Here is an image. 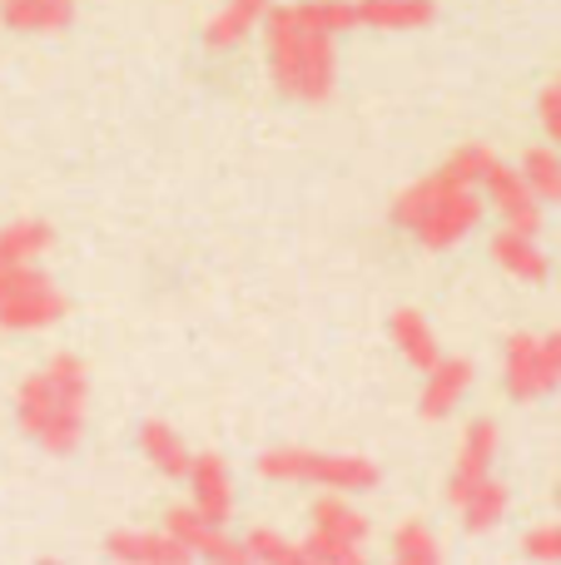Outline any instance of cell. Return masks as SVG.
Listing matches in <instances>:
<instances>
[{
    "label": "cell",
    "instance_id": "cell-1",
    "mask_svg": "<svg viewBox=\"0 0 561 565\" xmlns=\"http://www.w3.org/2000/svg\"><path fill=\"white\" fill-rule=\"evenodd\" d=\"M264 60H268V79L278 95L298 99V105H324L334 95L338 79V50H334V30L314 25L298 6H268L264 15Z\"/></svg>",
    "mask_w": 561,
    "mask_h": 565
},
{
    "label": "cell",
    "instance_id": "cell-2",
    "mask_svg": "<svg viewBox=\"0 0 561 565\" xmlns=\"http://www.w3.org/2000/svg\"><path fill=\"white\" fill-rule=\"evenodd\" d=\"M89 417V367L75 352H55L45 358L15 392V422L35 447L70 457L85 437Z\"/></svg>",
    "mask_w": 561,
    "mask_h": 565
},
{
    "label": "cell",
    "instance_id": "cell-3",
    "mask_svg": "<svg viewBox=\"0 0 561 565\" xmlns=\"http://www.w3.org/2000/svg\"><path fill=\"white\" fill-rule=\"evenodd\" d=\"M393 224L403 234H413L427 254H443V248H457L477 224H483V189L467 184L453 169H437V174L407 184L403 194L393 199Z\"/></svg>",
    "mask_w": 561,
    "mask_h": 565
},
{
    "label": "cell",
    "instance_id": "cell-4",
    "mask_svg": "<svg viewBox=\"0 0 561 565\" xmlns=\"http://www.w3.org/2000/svg\"><path fill=\"white\" fill-rule=\"evenodd\" d=\"M258 477L264 481H294V487L318 491H373L383 481L378 461L358 457V451H314V447H274L258 457Z\"/></svg>",
    "mask_w": 561,
    "mask_h": 565
},
{
    "label": "cell",
    "instance_id": "cell-5",
    "mask_svg": "<svg viewBox=\"0 0 561 565\" xmlns=\"http://www.w3.org/2000/svg\"><path fill=\"white\" fill-rule=\"evenodd\" d=\"M304 15L314 25L334 30H423L433 25V0H304Z\"/></svg>",
    "mask_w": 561,
    "mask_h": 565
},
{
    "label": "cell",
    "instance_id": "cell-6",
    "mask_svg": "<svg viewBox=\"0 0 561 565\" xmlns=\"http://www.w3.org/2000/svg\"><path fill=\"white\" fill-rule=\"evenodd\" d=\"M304 556L324 565H358L368 556V516L358 507H348L343 491H328V497L314 501Z\"/></svg>",
    "mask_w": 561,
    "mask_h": 565
},
{
    "label": "cell",
    "instance_id": "cell-7",
    "mask_svg": "<svg viewBox=\"0 0 561 565\" xmlns=\"http://www.w3.org/2000/svg\"><path fill=\"white\" fill-rule=\"evenodd\" d=\"M65 318V292L40 264L0 268V328L6 332H40Z\"/></svg>",
    "mask_w": 561,
    "mask_h": 565
},
{
    "label": "cell",
    "instance_id": "cell-8",
    "mask_svg": "<svg viewBox=\"0 0 561 565\" xmlns=\"http://www.w3.org/2000/svg\"><path fill=\"white\" fill-rule=\"evenodd\" d=\"M502 387L517 402H537L561 387V332H512L502 348Z\"/></svg>",
    "mask_w": 561,
    "mask_h": 565
},
{
    "label": "cell",
    "instance_id": "cell-9",
    "mask_svg": "<svg viewBox=\"0 0 561 565\" xmlns=\"http://www.w3.org/2000/svg\"><path fill=\"white\" fill-rule=\"evenodd\" d=\"M477 189H483V199L502 214L507 228H522V234H537L542 228V204H537V194L527 189V179L517 174L512 164H502V159H487L483 179H477Z\"/></svg>",
    "mask_w": 561,
    "mask_h": 565
},
{
    "label": "cell",
    "instance_id": "cell-10",
    "mask_svg": "<svg viewBox=\"0 0 561 565\" xmlns=\"http://www.w3.org/2000/svg\"><path fill=\"white\" fill-rule=\"evenodd\" d=\"M165 531L189 551V556H204V561H244L239 541L229 536L219 521H209L204 511L194 507V501H189V507H174V511H169V516H165Z\"/></svg>",
    "mask_w": 561,
    "mask_h": 565
},
{
    "label": "cell",
    "instance_id": "cell-11",
    "mask_svg": "<svg viewBox=\"0 0 561 565\" xmlns=\"http://www.w3.org/2000/svg\"><path fill=\"white\" fill-rule=\"evenodd\" d=\"M184 481H189V491H194L189 501H194L209 521H219V526L234 521V477H229L224 457H214V451H194Z\"/></svg>",
    "mask_w": 561,
    "mask_h": 565
},
{
    "label": "cell",
    "instance_id": "cell-12",
    "mask_svg": "<svg viewBox=\"0 0 561 565\" xmlns=\"http://www.w3.org/2000/svg\"><path fill=\"white\" fill-rule=\"evenodd\" d=\"M493 457H497V427L493 422H473L463 431V447H457V461H453V477H447V501H463L477 481L493 477Z\"/></svg>",
    "mask_w": 561,
    "mask_h": 565
},
{
    "label": "cell",
    "instance_id": "cell-13",
    "mask_svg": "<svg viewBox=\"0 0 561 565\" xmlns=\"http://www.w3.org/2000/svg\"><path fill=\"white\" fill-rule=\"evenodd\" d=\"M467 387H473V362L467 358H437L427 367V382H423V397H417V412L427 422H443L463 407Z\"/></svg>",
    "mask_w": 561,
    "mask_h": 565
},
{
    "label": "cell",
    "instance_id": "cell-14",
    "mask_svg": "<svg viewBox=\"0 0 561 565\" xmlns=\"http://www.w3.org/2000/svg\"><path fill=\"white\" fill-rule=\"evenodd\" d=\"M268 6H274V0H224V6L209 15V25H204L209 50H239L258 25H264Z\"/></svg>",
    "mask_w": 561,
    "mask_h": 565
},
{
    "label": "cell",
    "instance_id": "cell-15",
    "mask_svg": "<svg viewBox=\"0 0 561 565\" xmlns=\"http://www.w3.org/2000/svg\"><path fill=\"white\" fill-rule=\"evenodd\" d=\"M493 258H497V268L502 274H512V278H522V282H547V254L537 248V234H522V228H497L493 234Z\"/></svg>",
    "mask_w": 561,
    "mask_h": 565
},
{
    "label": "cell",
    "instance_id": "cell-16",
    "mask_svg": "<svg viewBox=\"0 0 561 565\" xmlns=\"http://www.w3.org/2000/svg\"><path fill=\"white\" fill-rule=\"evenodd\" d=\"M105 551L115 561H135V565H184V561H194L169 531H115Z\"/></svg>",
    "mask_w": 561,
    "mask_h": 565
},
{
    "label": "cell",
    "instance_id": "cell-17",
    "mask_svg": "<svg viewBox=\"0 0 561 565\" xmlns=\"http://www.w3.org/2000/svg\"><path fill=\"white\" fill-rule=\"evenodd\" d=\"M80 0H0V25L15 35H50L65 30Z\"/></svg>",
    "mask_w": 561,
    "mask_h": 565
},
{
    "label": "cell",
    "instance_id": "cell-18",
    "mask_svg": "<svg viewBox=\"0 0 561 565\" xmlns=\"http://www.w3.org/2000/svg\"><path fill=\"white\" fill-rule=\"evenodd\" d=\"M388 332H393V348L403 352V362H413L417 372H427L437 358H443V342H437L433 322H427L417 308H398L393 322H388Z\"/></svg>",
    "mask_w": 561,
    "mask_h": 565
},
{
    "label": "cell",
    "instance_id": "cell-19",
    "mask_svg": "<svg viewBox=\"0 0 561 565\" xmlns=\"http://www.w3.org/2000/svg\"><path fill=\"white\" fill-rule=\"evenodd\" d=\"M139 451H145L149 467L174 477V481H184L189 461H194V451L184 447V437H179L174 427H165V422H145V427H139Z\"/></svg>",
    "mask_w": 561,
    "mask_h": 565
},
{
    "label": "cell",
    "instance_id": "cell-20",
    "mask_svg": "<svg viewBox=\"0 0 561 565\" xmlns=\"http://www.w3.org/2000/svg\"><path fill=\"white\" fill-rule=\"evenodd\" d=\"M50 224L40 218H15V224L0 228V268H15V264H40V254L50 248Z\"/></svg>",
    "mask_w": 561,
    "mask_h": 565
},
{
    "label": "cell",
    "instance_id": "cell-21",
    "mask_svg": "<svg viewBox=\"0 0 561 565\" xmlns=\"http://www.w3.org/2000/svg\"><path fill=\"white\" fill-rule=\"evenodd\" d=\"M507 487L497 477H487V481H477L473 491H467L463 501H457V516H463V526L467 531H493L497 521L507 516Z\"/></svg>",
    "mask_w": 561,
    "mask_h": 565
},
{
    "label": "cell",
    "instance_id": "cell-22",
    "mask_svg": "<svg viewBox=\"0 0 561 565\" xmlns=\"http://www.w3.org/2000/svg\"><path fill=\"white\" fill-rule=\"evenodd\" d=\"M517 174L527 179V189L537 194V204H557V199H561V154H557V149H547V145L527 149Z\"/></svg>",
    "mask_w": 561,
    "mask_h": 565
},
{
    "label": "cell",
    "instance_id": "cell-23",
    "mask_svg": "<svg viewBox=\"0 0 561 565\" xmlns=\"http://www.w3.org/2000/svg\"><path fill=\"white\" fill-rule=\"evenodd\" d=\"M393 556L403 565H437L443 561V541H437V531L427 521H403L393 531Z\"/></svg>",
    "mask_w": 561,
    "mask_h": 565
},
{
    "label": "cell",
    "instance_id": "cell-24",
    "mask_svg": "<svg viewBox=\"0 0 561 565\" xmlns=\"http://www.w3.org/2000/svg\"><path fill=\"white\" fill-rule=\"evenodd\" d=\"M239 551H244V561H264V565H298V561H308L304 546H298V541H288V536H278L274 526H254L244 541H239Z\"/></svg>",
    "mask_w": 561,
    "mask_h": 565
},
{
    "label": "cell",
    "instance_id": "cell-25",
    "mask_svg": "<svg viewBox=\"0 0 561 565\" xmlns=\"http://www.w3.org/2000/svg\"><path fill=\"white\" fill-rule=\"evenodd\" d=\"M522 551L532 561H561V521H552V526H532L522 541Z\"/></svg>",
    "mask_w": 561,
    "mask_h": 565
},
{
    "label": "cell",
    "instance_id": "cell-26",
    "mask_svg": "<svg viewBox=\"0 0 561 565\" xmlns=\"http://www.w3.org/2000/svg\"><path fill=\"white\" fill-rule=\"evenodd\" d=\"M537 115H542L547 139H552V145H561V75L542 89V99H537Z\"/></svg>",
    "mask_w": 561,
    "mask_h": 565
},
{
    "label": "cell",
    "instance_id": "cell-27",
    "mask_svg": "<svg viewBox=\"0 0 561 565\" xmlns=\"http://www.w3.org/2000/svg\"><path fill=\"white\" fill-rule=\"evenodd\" d=\"M557 501H561V491H557Z\"/></svg>",
    "mask_w": 561,
    "mask_h": 565
}]
</instances>
